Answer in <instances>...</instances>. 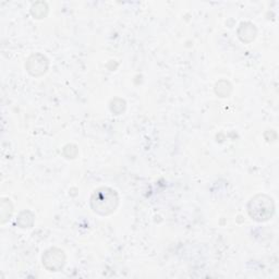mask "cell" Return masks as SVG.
Instances as JSON below:
<instances>
[{
    "mask_svg": "<svg viewBox=\"0 0 279 279\" xmlns=\"http://www.w3.org/2000/svg\"><path fill=\"white\" fill-rule=\"evenodd\" d=\"M118 203V194L110 188H99L95 190L91 197L92 209L101 216L113 214L117 208Z\"/></svg>",
    "mask_w": 279,
    "mask_h": 279,
    "instance_id": "6da1fadb",
    "label": "cell"
},
{
    "mask_svg": "<svg viewBox=\"0 0 279 279\" xmlns=\"http://www.w3.org/2000/svg\"><path fill=\"white\" fill-rule=\"evenodd\" d=\"M275 205L271 197L266 194H257L252 197L248 204V213L258 222L267 221L273 217Z\"/></svg>",
    "mask_w": 279,
    "mask_h": 279,
    "instance_id": "7a4b0ae2",
    "label": "cell"
},
{
    "mask_svg": "<svg viewBox=\"0 0 279 279\" xmlns=\"http://www.w3.org/2000/svg\"><path fill=\"white\" fill-rule=\"evenodd\" d=\"M66 264V254L63 250L51 248L43 255L44 267L49 271H60Z\"/></svg>",
    "mask_w": 279,
    "mask_h": 279,
    "instance_id": "3957f363",
    "label": "cell"
},
{
    "mask_svg": "<svg viewBox=\"0 0 279 279\" xmlns=\"http://www.w3.org/2000/svg\"><path fill=\"white\" fill-rule=\"evenodd\" d=\"M48 60L42 55V53H33L32 56L29 57L26 60L25 68L28 72L33 77H40L43 76L46 71L48 70Z\"/></svg>",
    "mask_w": 279,
    "mask_h": 279,
    "instance_id": "277c9868",
    "label": "cell"
},
{
    "mask_svg": "<svg viewBox=\"0 0 279 279\" xmlns=\"http://www.w3.org/2000/svg\"><path fill=\"white\" fill-rule=\"evenodd\" d=\"M256 28L254 24L250 22H244L241 23L239 29H238V36L242 40L243 43L249 44L253 42L254 38L256 37Z\"/></svg>",
    "mask_w": 279,
    "mask_h": 279,
    "instance_id": "5b68a950",
    "label": "cell"
},
{
    "mask_svg": "<svg viewBox=\"0 0 279 279\" xmlns=\"http://www.w3.org/2000/svg\"><path fill=\"white\" fill-rule=\"evenodd\" d=\"M231 91H233V86H231L228 81L221 80L215 85V93L218 95L219 97H228Z\"/></svg>",
    "mask_w": 279,
    "mask_h": 279,
    "instance_id": "8992f818",
    "label": "cell"
},
{
    "mask_svg": "<svg viewBox=\"0 0 279 279\" xmlns=\"http://www.w3.org/2000/svg\"><path fill=\"white\" fill-rule=\"evenodd\" d=\"M18 224L21 228H31L34 222V215L30 212V210H24L19 215Z\"/></svg>",
    "mask_w": 279,
    "mask_h": 279,
    "instance_id": "52a82bcc",
    "label": "cell"
},
{
    "mask_svg": "<svg viewBox=\"0 0 279 279\" xmlns=\"http://www.w3.org/2000/svg\"><path fill=\"white\" fill-rule=\"evenodd\" d=\"M48 12V7L45 3H36L32 6L31 13L35 19H43Z\"/></svg>",
    "mask_w": 279,
    "mask_h": 279,
    "instance_id": "ba28073f",
    "label": "cell"
},
{
    "mask_svg": "<svg viewBox=\"0 0 279 279\" xmlns=\"http://www.w3.org/2000/svg\"><path fill=\"white\" fill-rule=\"evenodd\" d=\"M13 212V209H9L6 207V202H5V199H3L2 201V222L5 224L7 220L9 219V217L11 216Z\"/></svg>",
    "mask_w": 279,
    "mask_h": 279,
    "instance_id": "9c48e42d",
    "label": "cell"
}]
</instances>
